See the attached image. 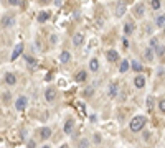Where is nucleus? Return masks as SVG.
Returning a JSON list of instances; mask_svg holds the SVG:
<instances>
[{"mask_svg":"<svg viewBox=\"0 0 165 148\" xmlns=\"http://www.w3.org/2000/svg\"><path fill=\"white\" fill-rule=\"evenodd\" d=\"M28 147H36V143L33 142V140H31V142H28Z\"/></svg>","mask_w":165,"mask_h":148,"instance_id":"nucleus-36","label":"nucleus"},{"mask_svg":"<svg viewBox=\"0 0 165 148\" xmlns=\"http://www.w3.org/2000/svg\"><path fill=\"white\" fill-rule=\"evenodd\" d=\"M89 69H91L93 72H98V71H99V61L96 59V58L89 61Z\"/></svg>","mask_w":165,"mask_h":148,"instance_id":"nucleus-16","label":"nucleus"},{"mask_svg":"<svg viewBox=\"0 0 165 148\" xmlns=\"http://www.w3.org/2000/svg\"><path fill=\"white\" fill-rule=\"evenodd\" d=\"M159 109H160V112L165 114V99H162V101L159 102Z\"/></svg>","mask_w":165,"mask_h":148,"instance_id":"nucleus-28","label":"nucleus"},{"mask_svg":"<svg viewBox=\"0 0 165 148\" xmlns=\"http://www.w3.org/2000/svg\"><path fill=\"white\" fill-rule=\"evenodd\" d=\"M106 56H107V59H109V61H112V63H116V61L119 59L117 51H114V50H109V51L106 53Z\"/></svg>","mask_w":165,"mask_h":148,"instance_id":"nucleus-10","label":"nucleus"},{"mask_svg":"<svg viewBox=\"0 0 165 148\" xmlns=\"http://www.w3.org/2000/svg\"><path fill=\"white\" fill-rule=\"evenodd\" d=\"M8 3H10V5H20V0H8Z\"/></svg>","mask_w":165,"mask_h":148,"instance_id":"nucleus-33","label":"nucleus"},{"mask_svg":"<svg viewBox=\"0 0 165 148\" xmlns=\"http://www.w3.org/2000/svg\"><path fill=\"white\" fill-rule=\"evenodd\" d=\"M2 23H3V26H5V28H12V26H13V23H15V18H13V15H8V17H5V18H3V21H2Z\"/></svg>","mask_w":165,"mask_h":148,"instance_id":"nucleus-7","label":"nucleus"},{"mask_svg":"<svg viewBox=\"0 0 165 148\" xmlns=\"http://www.w3.org/2000/svg\"><path fill=\"white\" fill-rule=\"evenodd\" d=\"M164 31H165V26H164Z\"/></svg>","mask_w":165,"mask_h":148,"instance_id":"nucleus-38","label":"nucleus"},{"mask_svg":"<svg viewBox=\"0 0 165 148\" xmlns=\"http://www.w3.org/2000/svg\"><path fill=\"white\" fill-rule=\"evenodd\" d=\"M132 31H134V23H130V21L124 23V35H130Z\"/></svg>","mask_w":165,"mask_h":148,"instance_id":"nucleus-17","label":"nucleus"},{"mask_svg":"<svg viewBox=\"0 0 165 148\" xmlns=\"http://www.w3.org/2000/svg\"><path fill=\"white\" fill-rule=\"evenodd\" d=\"M130 69H134L135 72H140L144 67H142V64H140L139 61H132V63H130Z\"/></svg>","mask_w":165,"mask_h":148,"instance_id":"nucleus-20","label":"nucleus"},{"mask_svg":"<svg viewBox=\"0 0 165 148\" xmlns=\"http://www.w3.org/2000/svg\"><path fill=\"white\" fill-rule=\"evenodd\" d=\"M88 145H89V142H88V140H84V138L79 142V147H88Z\"/></svg>","mask_w":165,"mask_h":148,"instance_id":"nucleus-32","label":"nucleus"},{"mask_svg":"<svg viewBox=\"0 0 165 148\" xmlns=\"http://www.w3.org/2000/svg\"><path fill=\"white\" fill-rule=\"evenodd\" d=\"M50 135H51V130H50L48 127H43L40 130V138H41V140H46V138H50Z\"/></svg>","mask_w":165,"mask_h":148,"instance_id":"nucleus-12","label":"nucleus"},{"mask_svg":"<svg viewBox=\"0 0 165 148\" xmlns=\"http://www.w3.org/2000/svg\"><path fill=\"white\" fill-rule=\"evenodd\" d=\"M73 43H74V46H81L82 43H84V36H82V33H76V35L73 36Z\"/></svg>","mask_w":165,"mask_h":148,"instance_id":"nucleus-8","label":"nucleus"},{"mask_svg":"<svg viewBox=\"0 0 165 148\" xmlns=\"http://www.w3.org/2000/svg\"><path fill=\"white\" fill-rule=\"evenodd\" d=\"M36 20L40 21V23H45L46 20H50V13H48V12H40L38 17H36Z\"/></svg>","mask_w":165,"mask_h":148,"instance_id":"nucleus-15","label":"nucleus"},{"mask_svg":"<svg viewBox=\"0 0 165 148\" xmlns=\"http://www.w3.org/2000/svg\"><path fill=\"white\" fill-rule=\"evenodd\" d=\"M25 59H26V63H28V67H30V69H35L36 67V59L30 58L28 54H25Z\"/></svg>","mask_w":165,"mask_h":148,"instance_id":"nucleus-21","label":"nucleus"},{"mask_svg":"<svg viewBox=\"0 0 165 148\" xmlns=\"http://www.w3.org/2000/svg\"><path fill=\"white\" fill-rule=\"evenodd\" d=\"M157 41H159V40H157V38H152V41H150V48H155V46L159 45Z\"/></svg>","mask_w":165,"mask_h":148,"instance_id":"nucleus-31","label":"nucleus"},{"mask_svg":"<svg viewBox=\"0 0 165 148\" xmlns=\"http://www.w3.org/2000/svg\"><path fill=\"white\" fill-rule=\"evenodd\" d=\"M26 104H28V99H26L25 96H20L15 101V109H17V110H25V109H26Z\"/></svg>","mask_w":165,"mask_h":148,"instance_id":"nucleus-2","label":"nucleus"},{"mask_svg":"<svg viewBox=\"0 0 165 148\" xmlns=\"http://www.w3.org/2000/svg\"><path fill=\"white\" fill-rule=\"evenodd\" d=\"M122 46H124V48H125V50L129 48V40H127L125 36H124V40H122Z\"/></svg>","mask_w":165,"mask_h":148,"instance_id":"nucleus-30","label":"nucleus"},{"mask_svg":"<svg viewBox=\"0 0 165 148\" xmlns=\"http://www.w3.org/2000/svg\"><path fill=\"white\" fill-rule=\"evenodd\" d=\"M135 15H137V17H142V15H144V5H142V3L135 7Z\"/></svg>","mask_w":165,"mask_h":148,"instance_id":"nucleus-24","label":"nucleus"},{"mask_svg":"<svg viewBox=\"0 0 165 148\" xmlns=\"http://www.w3.org/2000/svg\"><path fill=\"white\" fill-rule=\"evenodd\" d=\"M5 82L8 84V86H15L17 84V76L12 74V72H7L5 74Z\"/></svg>","mask_w":165,"mask_h":148,"instance_id":"nucleus-6","label":"nucleus"},{"mask_svg":"<svg viewBox=\"0 0 165 148\" xmlns=\"http://www.w3.org/2000/svg\"><path fill=\"white\" fill-rule=\"evenodd\" d=\"M84 96H88V97H91V96H93V87H88V89L84 91Z\"/></svg>","mask_w":165,"mask_h":148,"instance_id":"nucleus-29","label":"nucleus"},{"mask_svg":"<svg viewBox=\"0 0 165 148\" xmlns=\"http://www.w3.org/2000/svg\"><path fill=\"white\" fill-rule=\"evenodd\" d=\"M86 79H88V72L86 71H79L76 76H74V81L76 82H84Z\"/></svg>","mask_w":165,"mask_h":148,"instance_id":"nucleus-9","label":"nucleus"},{"mask_svg":"<svg viewBox=\"0 0 165 148\" xmlns=\"http://www.w3.org/2000/svg\"><path fill=\"white\" fill-rule=\"evenodd\" d=\"M73 128H74V120H73V118H68L66 123H64V133H66V135H71Z\"/></svg>","mask_w":165,"mask_h":148,"instance_id":"nucleus-5","label":"nucleus"},{"mask_svg":"<svg viewBox=\"0 0 165 148\" xmlns=\"http://www.w3.org/2000/svg\"><path fill=\"white\" fill-rule=\"evenodd\" d=\"M144 125H145V117H142V115L134 117L130 120V130H132V132H140V130L144 128Z\"/></svg>","mask_w":165,"mask_h":148,"instance_id":"nucleus-1","label":"nucleus"},{"mask_svg":"<svg viewBox=\"0 0 165 148\" xmlns=\"http://www.w3.org/2000/svg\"><path fill=\"white\" fill-rule=\"evenodd\" d=\"M50 2H51V0H38V3H41V5H46Z\"/></svg>","mask_w":165,"mask_h":148,"instance_id":"nucleus-34","label":"nucleus"},{"mask_svg":"<svg viewBox=\"0 0 165 148\" xmlns=\"http://www.w3.org/2000/svg\"><path fill=\"white\" fill-rule=\"evenodd\" d=\"M144 56L145 59H149V61H152V58H154V51H152V48H147L144 51Z\"/></svg>","mask_w":165,"mask_h":148,"instance_id":"nucleus-22","label":"nucleus"},{"mask_svg":"<svg viewBox=\"0 0 165 148\" xmlns=\"http://www.w3.org/2000/svg\"><path fill=\"white\" fill-rule=\"evenodd\" d=\"M125 13V3L124 2H119L117 3V8H116V15L117 17H122Z\"/></svg>","mask_w":165,"mask_h":148,"instance_id":"nucleus-14","label":"nucleus"},{"mask_svg":"<svg viewBox=\"0 0 165 148\" xmlns=\"http://www.w3.org/2000/svg\"><path fill=\"white\" fill-rule=\"evenodd\" d=\"M94 142L99 143V142H101V137H99V135H94Z\"/></svg>","mask_w":165,"mask_h":148,"instance_id":"nucleus-35","label":"nucleus"},{"mask_svg":"<svg viewBox=\"0 0 165 148\" xmlns=\"http://www.w3.org/2000/svg\"><path fill=\"white\" fill-rule=\"evenodd\" d=\"M130 69V63L129 61H121V66H119V72H125V71H129Z\"/></svg>","mask_w":165,"mask_h":148,"instance_id":"nucleus-18","label":"nucleus"},{"mask_svg":"<svg viewBox=\"0 0 165 148\" xmlns=\"http://www.w3.org/2000/svg\"><path fill=\"white\" fill-rule=\"evenodd\" d=\"M117 84H116V82H114V84H111V86H109V97H116L117 96Z\"/></svg>","mask_w":165,"mask_h":148,"instance_id":"nucleus-19","label":"nucleus"},{"mask_svg":"<svg viewBox=\"0 0 165 148\" xmlns=\"http://www.w3.org/2000/svg\"><path fill=\"white\" fill-rule=\"evenodd\" d=\"M152 8H154V10H159L160 8V0H152Z\"/></svg>","mask_w":165,"mask_h":148,"instance_id":"nucleus-27","label":"nucleus"},{"mask_svg":"<svg viewBox=\"0 0 165 148\" xmlns=\"http://www.w3.org/2000/svg\"><path fill=\"white\" fill-rule=\"evenodd\" d=\"M55 5L60 7V5H61V0H55Z\"/></svg>","mask_w":165,"mask_h":148,"instance_id":"nucleus-37","label":"nucleus"},{"mask_svg":"<svg viewBox=\"0 0 165 148\" xmlns=\"http://www.w3.org/2000/svg\"><path fill=\"white\" fill-rule=\"evenodd\" d=\"M21 53H23V43H18V45L13 48V53H12V56H10V59L12 61H15L17 58L20 56Z\"/></svg>","mask_w":165,"mask_h":148,"instance_id":"nucleus-4","label":"nucleus"},{"mask_svg":"<svg viewBox=\"0 0 165 148\" xmlns=\"http://www.w3.org/2000/svg\"><path fill=\"white\" fill-rule=\"evenodd\" d=\"M56 89H55V87H48L46 89V92H45V99H46L48 102H53V101H55V99H56Z\"/></svg>","mask_w":165,"mask_h":148,"instance_id":"nucleus-3","label":"nucleus"},{"mask_svg":"<svg viewBox=\"0 0 165 148\" xmlns=\"http://www.w3.org/2000/svg\"><path fill=\"white\" fill-rule=\"evenodd\" d=\"M69 59H71V53L69 51H63L61 54H60V63H63V64H66Z\"/></svg>","mask_w":165,"mask_h":148,"instance_id":"nucleus-13","label":"nucleus"},{"mask_svg":"<svg viewBox=\"0 0 165 148\" xmlns=\"http://www.w3.org/2000/svg\"><path fill=\"white\" fill-rule=\"evenodd\" d=\"M147 109H150V110L154 109V97H149V99H147Z\"/></svg>","mask_w":165,"mask_h":148,"instance_id":"nucleus-26","label":"nucleus"},{"mask_svg":"<svg viewBox=\"0 0 165 148\" xmlns=\"http://www.w3.org/2000/svg\"><path fill=\"white\" fill-rule=\"evenodd\" d=\"M157 25L159 26H165V15H160L157 18Z\"/></svg>","mask_w":165,"mask_h":148,"instance_id":"nucleus-25","label":"nucleus"},{"mask_svg":"<svg viewBox=\"0 0 165 148\" xmlns=\"http://www.w3.org/2000/svg\"><path fill=\"white\" fill-rule=\"evenodd\" d=\"M134 84H135V87H137V89H142V87L145 86V77L144 76H137L134 79Z\"/></svg>","mask_w":165,"mask_h":148,"instance_id":"nucleus-11","label":"nucleus"},{"mask_svg":"<svg viewBox=\"0 0 165 148\" xmlns=\"http://www.w3.org/2000/svg\"><path fill=\"white\" fill-rule=\"evenodd\" d=\"M164 53H165V46H164V45H157V46H155V54L162 56Z\"/></svg>","mask_w":165,"mask_h":148,"instance_id":"nucleus-23","label":"nucleus"}]
</instances>
